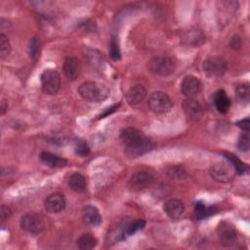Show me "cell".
<instances>
[{
    "label": "cell",
    "instance_id": "obj_1",
    "mask_svg": "<svg viewBox=\"0 0 250 250\" xmlns=\"http://www.w3.org/2000/svg\"><path fill=\"white\" fill-rule=\"evenodd\" d=\"M78 93L82 99L91 103H100L107 99L109 95L108 88L96 81L83 82L79 88Z\"/></svg>",
    "mask_w": 250,
    "mask_h": 250
},
{
    "label": "cell",
    "instance_id": "obj_2",
    "mask_svg": "<svg viewBox=\"0 0 250 250\" xmlns=\"http://www.w3.org/2000/svg\"><path fill=\"white\" fill-rule=\"evenodd\" d=\"M177 67L176 61L173 57L160 55L153 57L149 62V69L152 73L159 76H168L175 72Z\"/></svg>",
    "mask_w": 250,
    "mask_h": 250
},
{
    "label": "cell",
    "instance_id": "obj_3",
    "mask_svg": "<svg viewBox=\"0 0 250 250\" xmlns=\"http://www.w3.org/2000/svg\"><path fill=\"white\" fill-rule=\"evenodd\" d=\"M41 87L45 94L55 95L58 93L61 87V76L56 69L47 68L40 76Z\"/></svg>",
    "mask_w": 250,
    "mask_h": 250
},
{
    "label": "cell",
    "instance_id": "obj_4",
    "mask_svg": "<svg viewBox=\"0 0 250 250\" xmlns=\"http://www.w3.org/2000/svg\"><path fill=\"white\" fill-rule=\"evenodd\" d=\"M147 105L149 109L155 113H166L172 108L173 103L166 93L156 91L148 97Z\"/></svg>",
    "mask_w": 250,
    "mask_h": 250
},
{
    "label": "cell",
    "instance_id": "obj_5",
    "mask_svg": "<svg viewBox=\"0 0 250 250\" xmlns=\"http://www.w3.org/2000/svg\"><path fill=\"white\" fill-rule=\"evenodd\" d=\"M204 73L210 78H220L227 71V62L221 57H209L202 62Z\"/></svg>",
    "mask_w": 250,
    "mask_h": 250
},
{
    "label": "cell",
    "instance_id": "obj_6",
    "mask_svg": "<svg viewBox=\"0 0 250 250\" xmlns=\"http://www.w3.org/2000/svg\"><path fill=\"white\" fill-rule=\"evenodd\" d=\"M154 148V144L153 142L148 139L147 137L144 136L140 140L125 146L124 147V152L129 158H137L139 156H142L150 150Z\"/></svg>",
    "mask_w": 250,
    "mask_h": 250
},
{
    "label": "cell",
    "instance_id": "obj_7",
    "mask_svg": "<svg viewBox=\"0 0 250 250\" xmlns=\"http://www.w3.org/2000/svg\"><path fill=\"white\" fill-rule=\"evenodd\" d=\"M210 176L216 181L220 183H228L232 180L234 176V169L231 164L221 162L216 163L209 169Z\"/></svg>",
    "mask_w": 250,
    "mask_h": 250
},
{
    "label": "cell",
    "instance_id": "obj_8",
    "mask_svg": "<svg viewBox=\"0 0 250 250\" xmlns=\"http://www.w3.org/2000/svg\"><path fill=\"white\" fill-rule=\"evenodd\" d=\"M154 182L153 176L146 171H139L133 174L129 180V188L132 191H142L147 188H150Z\"/></svg>",
    "mask_w": 250,
    "mask_h": 250
},
{
    "label": "cell",
    "instance_id": "obj_9",
    "mask_svg": "<svg viewBox=\"0 0 250 250\" xmlns=\"http://www.w3.org/2000/svg\"><path fill=\"white\" fill-rule=\"evenodd\" d=\"M183 110L187 119L192 123L198 122L203 116V106L194 98H186L183 102Z\"/></svg>",
    "mask_w": 250,
    "mask_h": 250
},
{
    "label": "cell",
    "instance_id": "obj_10",
    "mask_svg": "<svg viewBox=\"0 0 250 250\" xmlns=\"http://www.w3.org/2000/svg\"><path fill=\"white\" fill-rule=\"evenodd\" d=\"M21 227L23 230L36 234L44 229L45 223L35 214H25L21 219Z\"/></svg>",
    "mask_w": 250,
    "mask_h": 250
},
{
    "label": "cell",
    "instance_id": "obj_11",
    "mask_svg": "<svg viewBox=\"0 0 250 250\" xmlns=\"http://www.w3.org/2000/svg\"><path fill=\"white\" fill-rule=\"evenodd\" d=\"M200 90L201 82L193 75L186 76L181 83V91L186 98H194L200 92Z\"/></svg>",
    "mask_w": 250,
    "mask_h": 250
},
{
    "label": "cell",
    "instance_id": "obj_12",
    "mask_svg": "<svg viewBox=\"0 0 250 250\" xmlns=\"http://www.w3.org/2000/svg\"><path fill=\"white\" fill-rule=\"evenodd\" d=\"M182 41L191 47H199L205 41L204 33L197 28H189L182 33Z\"/></svg>",
    "mask_w": 250,
    "mask_h": 250
},
{
    "label": "cell",
    "instance_id": "obj_13",
    "mask_svg": "<svg viewBox=\"0 0 250 250\" xmlns=\"http://www.w3.org/2000/svg\"><path fill=\"white\" fill-rule=\"evenodd\" d=\"M45 209L49 213H59L65 208L66 200L62 193H52L45 199Z\"/></svg>",
    "mask_w": 250,
    "mask_h": 250
},
{
    "label": "cell",
    "instance_id": "obj_14",
    "mask_svg": "<svg viewBox=\"0 0 250 250\" xmlns=\"http://www.w3.org/2000/svg\"><path fill=\"white\" fill-rule=\"evenodd\" d=\"M219 237L221 243L226 246L229 247L232 246L236 240H237V233L232 228V226H229V224L220 225L219 227Z\"/></svg>",
    "mask_w": 250,
    "mask_h": 250
},
{
    "label": "cell",
    "instance_id": "obj_15",
    "mask_svg": "<svg viewBox=\"0 0 250 250\" xmlns=\"http://www.w3.org/2000/svg\"><path fill=\"white\" fill-rule=\"evenodd\" d=\"M163 210L169 218L178 219L183 215L185 211V205L181 200L172 198L164 203Z\"/></svg>",
    "mask_w": 250,
    "mask_h": 250
},
{
    "label": "cell",
    "instance_id": "obj_16",
    "mask_svg": "<svg viewBox=\"0 0 250 250\" xmlns=\"http://www.w3.org/2000/svg\"><path fill=\"white\" fill-rule=\"evenodd\" d=\"M63 73L68 80H75L79 74V61L77 58L73 56L66 57L63 65H62Z\"/></svg>",
    "mask_w": 250,
    "mask_h": 250
},
{
    "label": "cell",
    "instance_id": "obj_17",
    "mask_svg": "<svg viewBox=\"0 0 250 250\" xmlns=\"http://www.w3.org/2000/svg\"><path fill=\"white\" fill-rule=\"evenodd\" d=\"M146 97V90L143 85H136L130 88L126 93V101L130 105L141 104Z\"/></svg>",
    "mask_w": 250,
    "mask_h": 250
},
{
    "label": "cell",
    "instance_id": "obj_18",
    "mask_svg": "<svg viewBox=\"0 0 250 250\" xmlns=\"http://www.w3.org/2000/svg\"><path fill=\"white\" fill-rule=\"evenodd\" d=\"M83 220L90 227H98L102 223V216L97 207L87 205L83 208Z\"/></svg>",
    "mask_w": 250,
    "mask_h": 250
},
{
    "label": "cell",
    "instance_id": "obj_19",
    "mask_svg": "<svg viewBox=\"0 0 250 250\" xmlns=\"http://www.w3.org/2000/svg\"><path fill=\"white\" fill-rule=\"evenodd\" d=\"M214 105L221 113H227L230 106V100L224 90H218L214 94Z\"/></svg>",
    "mask_w": 250,
    "mask_h": 250
},
{
    "label": "cell",
    "instance_id": "obj_20",
    "mask_svg": "<svg viewBox=\"0 0 250 250\" xmlns=\"http://www.w3.org/2000/svg\"><path fill=\"white\" fill-rule=\"evenodd\" d=\"M145 135L142 131H140L137 128H133V127H127V128L123 129L120 133V139L123 142L124 146H128V145L140 140Z\"/></svg>",
    "mask_w": 250,
    "mask_h": 250
},
{
    "label": "cell",
    "instance_id": "obj_21",
    "mask_svg": "<svg viewBox=\"0 0 250 250\" xmlns=\"http://www.w3.org/2000/svg\"><path fill=\"white\" fill-rule=\"evenodd\" d=\"M40 159L42 162H44L46 165L54 168H60V167H64L67 164V160L60 157L56 154H53L48 151H42L40 154Z\"/></svg>",
    "mask_w": 250,
    "mask_h": 250
},
{
    "label": "cell",
    "instance_id": "obj_22",
    "mask_svg": "<svg viewBox=\"0 0 250 250\" xmlns=\"http://www.w3.org/2000/svg\"><path fill=\"white\" fill-rule=\"evenodd\" d=\"M68 186L77 193L84 192L86 189V179L80 173H73L68 179Z\"/></svg>",
    "mask_w": 250,
    "mask_h": 250
},
{
    "label": "cell",
    "instance_id": "obj_23",
    "mask_svg": "<svg viewBox=\"0 0 250 250\" xmlns=\"http://www.w3.org/2000/svg\"><path fill=\"white\" fill-rule=\"evenodd\" d=\"M217 212V208L214 206H206L202 201H197L194 205V214L197 220L206 219Z\"/></svg>",
    "mask_w": 250,
    "mask_h": 250
},
{
    "label": "cell",
    "instance_id": "obj_24",
    "mask_svg": "<svg viewBox=\"0 0 250 250\" xmlns=\"http://www.w3.org/2000/svg\"><path fill=\"white\" fill-rule=\"evenodd\" d=\"M225 157L228 159V161L231 164V166L233 167L234 171L239 174V175H243V174H247L249 171L248 166L242 162L239 158H237L235 155L229 153V152H224Z\"/></svg>",
    "mask_w": 250,
    "mask_h": 250
},
{
    "label": "cell",
    "instance_id": "obj_25",
    "mask_svg": "<svg viewBox=\"0 0 250 250\" xmlns=\"http://www.w3.org/2000/svg\"><path fill=\"white\" fill-rule=\"evenodd\" d=\"M77 246L81 250H90L97 245V238L89 232L81 234L77 239Z\"/></svg>",
    "mask_w": 250,
    "mask_h": 250
},
{
    "label": "cell",
    "instance_id": "obj_26",
    "mask_svg": "<svg viewBox=\"0 0 250 250\" xmlns=\"http://www.w3.org/2000/svg\"><path fill=\"white\" fill-rule=\"evenodd\" d=\"M235 92H236V96L237 98L244 103H248L249 102V98H250V89H249V84L248 83H242L236 86L235 88Z\"/></svg>",
    "mask_w": 250,
    "mask_h": 250
},
{
    "label": "cell",
    "instance_id": "obj_27",
    "mask_svg": "<svg viewBox=\"0 0 250 250\" xmlns=\"http://www.w3.org/2000/svg\"><path fill=\"white\" fill-rule=\"evenodd\" d=\"M145 225H146V222H145V220H143V219H139V220L134 221L133 223L129 224V225L125 228V229H124L125 235H126V236H131V235H133V234L136 233L138 230L144 229Z\"/></svg>",
    "mask_w": 250,
    "mask_h": 250
},
{
    "label": "cell",
    "instance_id": "obj_28",
    "mask_svg": "<svg viewBox=\"0 0 250 250\" xmlns=\"http://www.w3.org/2000/svg\"><path fill=\"white\" fill-rule=\"evenodd\" d=\"M11 52V44L8 37L4 34H0V57L1 59H5L10 55Z\"/></svg>",
    "mask_w": 250,
    "mask_h": 250
},
{
    "label": "cell",
    "instance_id": "obj_29",
    "mask_svg": "<svg viewBox=\"0 0 250 250\" xmlns=\"http://www.w3.org/2000/svg\"><path fill=\"white\" fill-rule=\"evenodd\" d=\"M218 8L221 11H224V13H230L233 14L237 8H238V3L236 1H219L217 2Z\"/></svg>",
    "mask_w": 250,
    "mask_h": 250
},
{
    "label": "cell",
    "instance_id": "obj_30",
    "mask_svg": "<svg viewBox=\"0 0 250 250\" xmlns=\"http://www.w3.org/2000/svg\"><path fill=\"white\" fill-rule=\"evenodd\" d=\"M167 175L170 178L181 180L187 177V171L182 166H172L167 170Z\"/></svg>",
    "mask_w": 250,
    "mask_h": 250
},
{
    "label": "cell",
    "instance_id": "obj_31",
    "mask_svg": "<svg viewBox=\"0 0 250 250\" xmlns=\"http://www.w3.org/2000/svg\"><path fill=\"white\" fill-rule=\"evenodd\" d=\"M109 57L113 61H119L121 59V52H120L119 44L115 37L111 38V41L109 44Z\"/></svg>",
    "mask_w": 250,
    "mask_h": 250
},
{
    "label": "cell",
    "instance_id": "obj_32",
    "mask_svg": "<svg viewBox=\"0 0 250 250\" xmlns=\"http://www.w3.org/2000/svg\"><path fill=\"white\" fill-rule=\"evenodd\" d=\"M74 150L77 155L82 156V157H85L90 153V147H89L88 144L83 140H79L75 143Z\"/></svg>",
    "mask_w": 250,
    "mask_h": 250
},
{
    "label": "cell",
    "instance_id": "obj_33",
    "mask_svg": "<svg viewBox=\"0 0 250 250\" xmlns=\"http://www.w3.org/2000/svg\"><path fill=\"white\" fill-rule=\"evenodd\" d=\"M238 149L242 152H247L250 147V139H249V134L248 132H244L240 135L238 139Z\"/></svg>",
    "mask_w": 250,
    "mask_h": 250
},
{
    "label": "cell",
    "instance_id": "obj_34",
    "mask_svg": "<svg viewBox=\"0 0 250 250\" xmlns=\"http://www.w3.org/2000/svg\"><path fill=\"white\" fill-rule=\"evenodd\" d=\"M38 51H39V41H38V38H36V37L30 38L29 43H28V54H29V57L31 59L35 58L37 56V54H38Z\"/></svg>",
    "mask_w": 250,
    "mask_h": 250
},
{
    "label": "cell",
    "instance_id": "obj_35",
    "mask_svg": "<svg viewBox=\"0 0 250 250\" xmlns=\"http://www.w3.org/2000/svg\"><path fill=\"white\" fill-rule=\"evenodd\" d=\"M12 211L10 209L9 206L2 204L1 205V211H0V215H1V223L5 222L6 220H8L11 217Z\"/></svg>",
    "mask_w": 250,
    "mask_h": 250
},
{
    "label": "cell",
    "instance_id": "obj_36",
    "mask_svg": "<svg viewBox=\"0 0 250 250\" xmlns=\"http://www.w3.org/2000/svg\"><path fill=\"white\" fill-rule=\"evenodd\" d=\"M236 125L241 128L243 131L245 132H248L249 131V128H250V122H249V118L246 117L244 119H241L239 121L236 122Z\"/></svg>",
    "mask_w": 250,
    "mask_h": 250
},
{
    "label": "cell",
    "instance_id": "obj_37",
    "mask_svg": "<svg viewBox=\"0 0 250 250\" xmlns=\"http://www.w3.org/2000/svg\"><path fill=\"white\" fill-rule=\"evenodd\" d=\"M118 105L119 104H114V105H112V106H110L108 109L109 110H106L104 113H103V114H101L100 116H99V118L101 119V118H104V117H105L106 115H108V114H110L111 112H113V111H115V109H117V107H118Z\"/></svg>",
    "mask_w": 250,
    "mask_h": 250
},
{
    "label": "cell",
    "instance_id": "obj_38",
    "mask_svg": "<svg viewBox=\"0 0 250 250\" xmlns=\"http://www.w3.org/2000/svg\"><path fill=\"white\" fill-rule=\"evenodd\" d=\"M0 112H1V114L3 115L5 112H6V110L8 109V103L6 102V100L5 99H2L1 100V103H0Z\"/></svg>",
    "mask_w": 250,
    "mask_h": 250
},
{
    "label": "cell",
    "instance_id": "obj_39",
    "mask_svg": "<svg viewBox=\"0 0 250 250\" xmlns=\"http://www.w3.org/2000/svg\"><path fill=\"white\" fill-rule=\"evenodd\" d=\"M240 41V39L238 38V37H233L232 39H231V43H230V45L232 46V48H234V47H239L240 45L238 44V42Z\"/></svg>",
    "mask_w": 250,
    "mask_h": 250
}]
</instances>
